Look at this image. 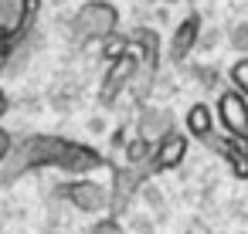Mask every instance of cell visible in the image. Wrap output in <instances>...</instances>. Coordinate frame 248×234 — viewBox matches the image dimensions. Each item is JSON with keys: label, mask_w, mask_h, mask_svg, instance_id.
Listing matches in <instances>:
<instances>
[{"label": "cell", "mask_w": 248, "mask_h": 234, "mask_svg": "<svg viewBox=\"0 0 248 234\" xmlns=\"http://www.w3.org/2000/svg\"><path fill=\"white\" fill-rule=\"evenodd\" d=\"M38 170H62L72 176H92L102 170L112 173V160H109V153H102L82 139H68L58 132H28L14 143V153L0 166V180L14 183L24 173H38Z\"/></svg>", "instance_id": "cell-1"}, {"label": "cell", "mask_w": 248, "mask_h": 234, "mask_svg": "<svg viewBox=\"0 0 248 234\" xmlns=\"http://www.w3.org/2000/svg\"><path fill=\"white\" fill-rule=\"evenodd\" d=\"M170 129H177L173 116H170V109H160V105H146L140 112V119H136V132L143 139H150V143H160Z\"/></svg>", "instance_id": "cell-12"}, {"label": "cell", "mask_w": 248, "mask_h": 234, "mask_svg": "<svg viewBox=\"0 0 248 234\" xmlns=\"http://www.w3.org/2000/svg\"><path fill=\"white\" fill-rule=\"evenodd\" d=\"M14 143H17V139H14L4 126H0V166H4V163H7V156L14 153Z\"/></svg>", "instance_id": "cell-17"}, {"label": "cell", "mask_w": 248, "mask_h": 234, "mask_svg": "<svg viewBox=\"0 0 248 234\" xmlns=\"http://www.w3.org/2000/svg\"><path fill=\"white\" fill-rule=\"evenodd\" d=\"M136 72H140V55H136V48L129 44L116 61H109L106 78H102V85H99V102H102V105H112L123 92H129Z\"/></svg>", "instance_id": "cell-7"}, {"label": "cell", "mask_w": 248, "mask_h": 234, "mask_svg": "<svg viewBox=\"0 0 248 234\" xmlns=\"http://www.w3.org/2000/svg\"><path fill=\"white\" fill-rule=\"evenodd\" d=\"M214 116H217V126H221L228 136H238V139L248 136V95L238 92L234 85L217 95Z\"/></svg>", "instance_id": "cell-8"}, {"label": "cell", "mask_w": 248, "mask_h": 234, "mask_svg": "<svg viewBox=\"0 0 248 234\" xmlns=\"http://www.w3.org/2000/svg\"><path fill=\"white\" fill-rule=\"evenodd\" d=\"M150 153H153V143H150V139H143L140 132H136L133 139H126V146H123L126 163H146V160H150Z\"/></svg>", "instance_id": "cell-14"}, {"label": "cell", "mask_w": 248, "mask_h": 234, "mask_svg": "<svg viewBox=\"0 0 248 234\" xmlns=\"http://www.w3.org/2000/svg\"><path fill=\"white\" fill-rule=\"evenodd\" d=\"M201 28H204V21H201L197 11H190V14L177 24V31H173V38H170V48H167V55H170L173 65H184V61L190 58V51H194L197 41H201Z\"/></svg>", "instance_id": "cell-11"}, {"label": "cell", "mask_w": 248, "mask_h": 234, "mask_svg": "<svg viewBox=\"0 0 248 234\" xmlns=\"http://www.w3.org/2000/svg\"><path fill=\"white\" fill-rule=\"evenodd\" d=\"M129 44H133L136 55H140V72H136L129 92H133L136 102H146L150 92H153L156 72H160V51H163V44H160V34H156L153 28H133V31H129Z\"/></svg>", "instance_id": "cell-4"}, {"label": "cell", "mask_w": 248, "mask_h": 234, "mask_svg": "<svg viewBox=\"0 0 248 234\" xmlns=\"http://www.w3.org/2000/svg\"><path fill=\"white\" fill-rule=\"evenodd\" d=\"M187 153H190L187 132H180V129H170V132H167L160 143H153L150 166H153V173H170V170H177V166L187 160Z\"/></svg>", "instance_id": "cell-9"}, {"label": "cell", "mask_w": 248, "mask_h": 234, "mask_svg": "<svg viewBox=\"0 0 248 234\" xmlns=\"http://www.w3.org/2000/svg\"><path fill=\"white\" fill-rule=\"evenodd\" d=\"M62 200H68L82 214H112V187L92 180V176H75L55 187Z\"/></svg>", "instance_id": "cell-5"}, {"label": "cell", "mask_w": 248, "mask_h": 234, "mask_svg": "<svg viewBox=\"0 0 248 234\" xmlns=\"http://www.w3.org/2000/svg\"><path fill=\"white\" fill-rule=\"evenodd\" d=\"M89 234H126V231H123V224H119L116 214H102V217L89 227Z\"/></svg>", "instance_id": "cell-16"}, {"label": "cell", "mask_w": 248, "mask_h": 234, "mask_svg": "<svg viewBox=\"0 0 248 234\" xmlns=\"http://www.w3.org/2000/svg\"><path fill=\"white\" fill-rule=\"evenodd\" d=\"M126 48H129V34H112V38H106V41H102V58H106V65L116 61Z\"/></svg>", "instance_id": "cell-15"}, {"label": "cell", "mask_w": 248, "mask_h": 234, "mask_svg": "<svg viewBox=\"0 0 248 234\" xmlns=\"http://www.w3.org/2000/svg\"><path fill=\"white\" fill-rule=\"evenodd\" d=\"M112 214L119 217L123 210H129V204H133V197L143 190V183L150 180V176H156L153 173V166H150V160L146 163H126V166H112Z\"/></svg>", "instance_id": "cell-6"}, {"label": "cell", "mask_w": 248, "mask_h": 234, "mask_svg": "<svg viewBox=\"0 0 248 234\" xmlns=\"http://www.w3.org/2000/svg\"><path fill=\"white\" fill-rule=\"evenodd\" d=\"M204 146L211 149V153H217L228 166H231V173L238 176V180H248V143L245 139H238V136H211V139H204Z\"/></svg>", "instance_id": "cell-10"}, {"label": "cell", "mask_w": 248, "mask_h": 234, "mask_svg": "<svg viewBox=\"0 0 248 234\" xmlns=\"http://www.w3.org/2000/svg\"><path fill=\"white\" fill-rule=\"evenodd\" d=\"M72 34L78 44H102L119 34V7L112 0H85L72 17Z\"/></svg>", "instance_id": "cell-3"}, {"label": "cell", "mask_w": 248, "mask_h": 234, "mask_svg": "<svg viewBox=\"0 0 248 234\" xmlns=\"http://www.w3.org/2000/svg\"><path fill=\"white\" fill-rule=\"evenodd\" d=\"M41 0H0V68H4L34 34Z\"/></svg>", "instance_id": "cell-2"}, {"label": "cell", "mask_w": 248, "mask_h": 234, "mask_svg": "<svg viewBox=\"0 0 248 234\" xmlns=\"http://www.w3.org/2000/svg\"><path fill=\"white\" fill-rule=\"evenodd\" d=\"M7 112H11V95H7L4 88H0V119H4Z\"/></svg>", "instance_id": "cell-18"}, {"label": "cell", "mask_w": 248, "mask_h": 234, "mask_svg": "<svg viewBox=\"0 0 248 234\" xmlns=\"http://www.w3.org/2000/svg\"><path fill=\"white\" fill-rule=\"evenodd\" d=\"M214 109L207 105V102H194L190 109H187V116H184V126H187V136H194V139H211L217 129H214Z\"/></svg>", "instance_id": "cell-13"}]
</instances>
